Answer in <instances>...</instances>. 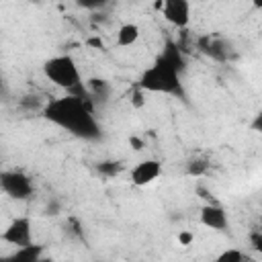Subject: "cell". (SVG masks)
<instances>
[{"label":"cell","mask_w":262,"mask_h":262,"mask_svg":"<svg viewBox=\"0 0 262 262\" xmlns=\"http://www.w3.org/2000/svg\"><path fill=\"white\" fill-rule=\"evenodd\" d=\"M0 184H2V190L8 196L16 199V201L29 199L33 194V190H35L33 180L20 170H4L0 174Z\"/></svg>","instance_id":"cell-4"},{"label":"cell","mask_w":262,"mask_h":262,"mask_svg":"<svg viewBox=\"0 0 262 262\" xmlns=\"http://www.w3.org/2000/svg\"><path fill=\"white\" fill-rule=\"evenodd\" d=\"M162 174V162L160 160H154V158H147V160H141L137 162L131 172H129V180L131 184L135 186H147L151 184L154 180H158Z\"/></svg>","instance_id":"cell-6"},{"label":"cell","mask_w":262,"mask_h":262,"mask_svg":"<svg viewBox=\"0 0 262 262\" xmlns=\"http://www.w3.org/2000/svg\"><path fill=\"white\" fill-rule=\"evenodd\" d=\"M199 219H201V223H203L205 227H209V229H213V231H223V229H227V225H229V219H227L225 209H223L221 205H215V203L205 205V207L201 209V213H199Z\"/></svg>","instance_id":"cell-8"},{"label":"cell","mask_w":262,"mask_h":262,"mask_svg":"<svg viewBox=\"0 0 262 262\" xmlns=\"http://www.w3.org/2000/svg\"><path fill=\"white\" fill-rule=\"evenodd\" d=\"M158 6L162 8V16L170 25H174L178 29L188 27V23H190V2H186V0H166Z\"/></svg>","instance_id":"cell-7"},{"label":"cell","mask_w":262,"mask_h":262,"mask_svg":"<svg viewBox=\"0 0 262 262\" xmlns=\"http://www.w3.org/2000/svg\"><path fill=\"white\" fill-rule=\"evenodd\" d=\"M184 68H186L184 55L172 41H168L164 51L139 76L137 88L143 92H154V94L184 96V86H182Z\"/></svg>","instance_id":"cell-2"},{"label":"cell","mask_w":262,"mask_h":262,"mask_svg":"<svg viewBox=\"0 0 262 262\" xmlns=\"http://www.w3.org/2000/svg\"><path fill=\"white\" fill-rule=\"evenodd\" d=\"M129 141H131V145H135V147H133V149H141V141H139V139H137V137H131V139H129Z\"/></svg>","instance_id":"cell-18"},{"label":"cell","mask_w":262,"mask_h":262,"mask_svg":"<svg viewBox=\"0 0 262 262\" xmlns=\"http://www.w3.org/2000/svg\"><path fill=\"white\" fill-rule=\"evenodd\" d=\"M244 260H246V256L237 248H227L221 254H217V258L213 262H244Z\"/></svg>","instance_id":"cell-10"},{"label":"cell","mask_w":262,"mask_h":262,"mask_svg":"<svg viewBox=\"0 0 262 262\" xmlns=\"http://www.w3.org/2000/svg\"><path fill=\"white\" fill-rule=\"evenodd\" d=\"M250 129L256 131V133H262V111L254 115V119H252V123H250Z\"/></svg>","instance_id":"cell-14"},{"label":"cell","mask_w":262,"mask_h":262,"mask_svg":"<svg viewBox=\"0 0 262 262\" xmlns=\"http://www.w3.org/2000/svg\"><path fill=\"white\" fill-rule=\"evenodd\" d=\"M207 166H209V164H207L205 160H194V162L190 164V168H188V172H190L192 176H201V174H203V172L207 170Z\"/></svg>","instance_id":"cell-13"},{"label":"cell","mask_w":262,"mask_h":262,"mask_svg":"<svg viewBox=\"0 0 262 262\" xmlns=\"http://www.w3.org/2000/svg\"><path fill=\"white\" fill-rule=\"evenodd\" d=\"M141 92H143V90H141ZM141 92H135V94H133V104H135V106H141V104H143Z\"/></svg>","instance_id":"cell-17"},{"label":"cell","mask_w":262,"mask_h":262,"mask_svg":"<svg viewBox=\"0 0 262 262\" xmlns=\"http://www.w3.org/2000/svg\"><path fill=\"white\" fill-rule=\"evenodd\" d=\"M86 43H88L90 47H96V49H102V47H104V45H102V39H100V37H90V39H88Z\"/></svg>","instance_id":"cell-16"},{"label":"cell","mask_w":262,"mask_h":262,"mask_svg":"<svg viewBox=\"0 0 262 262\" xmlns=\"http://www.w3.org/2000/svg\"><path fill=\"white\" fill-rule=\"evenodd\" d=\"M248 239H250V246L262 256V231L260 229H252L250 235H248Z\"/></svg>","instance_id":"cell-11"},{"label":"cell","mask_w":262,"mask_h":262,"mask_svg":"<svg viewBox=\"0 0 262 262\" xmlns=\"http://www.w3.org/2000/svg\"><path fill=\"white\" fill-rule=\"evenodd\" d=\"M260 231H262V225H260Z\"/></svg>","instance_id":"cell-20"},{"label":"cell","mask_w":262,"mask_h":262,"mask_svg":"<svg viewBox=\"0 0 262 262\" xmlns=\"http://www.w3.org/2000/svg\"><path fill=\"white\" fill-rule=\"evenodd\" d=\"M43 117L49 123L57 125L59 129L68 131L70 135L86 139V141H96L102 135L100 125L94 119L88 100L80 96L66 94V96L49 100L43 108Z\"/></svg>","instance_id":"cell-1"},{"label":"cell","mask_w":262,"mask_h":262,"mask_svg":"<svg viewBox=\"0 0 262 262\" xmlns=\"http://www.w3.org/2000/svg\"><path fill=\"white\" fill-rule=\"evenodd\" d=\"M2 242L14 246L16 250L33 246V223L29 217H16L2 231Z\"/></svg>","instance_id":"cell-5"},{"label":"cell","mask_w":262,"mask_h":262,"mask_svg":"<svg viewBox=\"0 0 262 262\" xmlns=\"http://www.w3.org/2000/svg\"><path fill=\"white\" fill-rule=\"evenodd\" d=\"M119 162H102L100 166H98V170L102 172V174H108V176H113V174H117L119 172Z\"/></svg>","instance_id":"cell-12"},{"label":"cell","mask_w":262,"mask_h":262,"mask_svg":"<svg viewBox=\"0 0 262 262\" xmlns=\"http://www.w3.org/2000/svg\"><path fill=\"white\" fill-rule=\"evenodd\" d=\"M43 76L57 88L66 90L68 94L72 96H80V90L82 92H88L84 82H82V74H80V68L76 63V59L68 53H61V55H53L49 57L45 63H43ZM82 98V96H80ZM88 100V98H86Z\"/></svg>","instance_id":"cell-3"},{"label":"cell","mask_w":262,"mask_h":262,"mask_svg":"<svg viewBox=\"0 0 262 262\" xmlns=\"http://www.w3.org/2000/svg\"><path fill=\"white\" fill-rule=\"evenodd\" d=\"M244 262H254V260H250V258H246V260H244Z\"/></svg>","instance_id":"cell-19"},{"label":"cell","mask_w":262,"mask_h":262,"mask_svg":"<svg viewBox=\"0 0 262 262\" xmlns=\"http://www.w3.org/2000/svg\"><path fill=\"white\" fill-rule=\"evenodd\" d=\"M139 35H141L139 25H135V23H123L119 27V31H117V45L119 47H131V45L137 43Z\"/></svg>","instance_id":"cell-9"},{"label":"cell","mask_w":262,"mask_h":262,"mask_svg":"<svg viewBox=\"0 0 262 262\" xmlns=\"http://www.w3.org/2000/svg\"><path fill=\"white\" fill-rule=\"evenodd\" d=\"M178 242H180V246H190L192 244V233L190 231H180Z\"/></svg>","instance_id":"cell-15"}]
</instances>
